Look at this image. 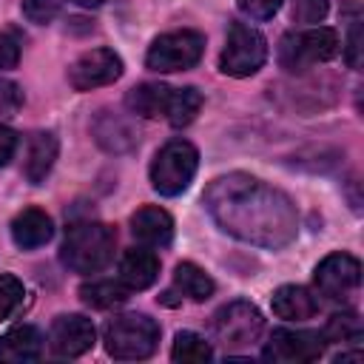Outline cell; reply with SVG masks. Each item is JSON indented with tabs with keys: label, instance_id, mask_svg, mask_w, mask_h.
Instances as JSON below:
<instances>
[{
	"label": "cell",
	"instance_id": "ac0fdd59",
	"mask_svg": "<svg viewBox=\"0 0 364 364\" xmlns=\"http://www.w3.org/2000/svg\"><path fill=\"white\" fill-rule=\"evenodd\" d=\"M57 151H60V142L51 131H40L31 136L28 142V154H26V165H23V173L31 185H40L51 168H54V159H57Z\"/></svg>",
	"mask_w": 364,
	"mask_h": 364
},
{
	"label": "cell",
	"instance_id": "5b68a950",
	"mask_svg": "<svg viewBox=\"0 0 364 364\" xmlns=\"http://www.w3.org/2000/svg\"><path fill=\"white\" fill-rule=\"evenodd\" d=\"M199 151L188 139L165 142L151 162V185L162 196H179L196 176Z\"/></svg>",
	"mask_w": 364,
	"mask_h": 364
},
{
	"label": "cell",
	"instance_id": "9c48e42d",
	"mask_svg": "<svg viewBox=\"0 0 364 364\" xmlns=\"http://www.w3.org/2000/svg\"><path fill=\"white\" fill-rule=\"evenodd\" d=\"M316 290L330 301H347L361 284V262L350 253H330L313 273Z\"/></svg>",
	"mask_w": 364,
	"mask_h": 364
},
{
	"label": "cell",
	"instance_id": "d6a6232c",
	"mask_svg": "<svg viewBox=\"0 0 364 364\" xmlns=\"http://www.w3.org/2000/svg\"><path fill=\"white\" fill-rule=\"evenodd\" d=\"M14 151H17V134L11 128L0 125V168L9 165V159L14 156Z\"/></svg>",
	"mask_w": 364,
	"mask_h": 364
},
{
	"label": "cell",
	"instance_id": "1f68e13d",
	"mask_svg": "<svg viewBox=\"0 0 364 364\" xmlns=\"http://www.w3.org/2000/svg\"><path fill=\"white\" fill-rule=\"evenodd\" d=\"M344 60H347L350 68H358L361 65V23L358 20L350 26L347 46H344Z\"/></svg>",
	"mask_w": 364,
	"mask_h": 364
},
{
	"label": "cell",
	"instance_id": "52a82bcc",
	"mask_svg": "<svg viewBox=\"0 0 364 364\" xmlns=\"http://www.w3.org/2000/svg\"><path fill=\"white\" fill-rule=\"evenodd\" d=\"M267 60V40L247 23H230L219 57V71L228 77H250Z\"/></svg>",
	"mask_w": 364,
	"mask_h": 364
},
{
	"label": "cell",
	"instance_id": "7c38bea8",
	"mask_svg": "<svg viewBox=\"0 0 364 364\" xmlns=\"http://www.w3.org/2000/svg\"><path fill=\"white\" fill-rule=\"evenodd\" d=\"M94 341H97V330H94L91 318H85L80 313H65L51 321L48 347L60 358H77V355L88 353L94 347Z\"/></svg>",
	"mask_w": 364,
	"mask_h": 364
},
{
	"label": "cell",
	"instance_id": "484cf974",
	"mask_svg": "<svg viewBox=\"0 0 364 364\" xmlns=\"http://www.w3.org/2000/svg\"><path fill=\"white\" fill-rule=\"evenodd\" d=\"M23 282L11 273H0V321L9 318L20 304H23Z\"/></svg>",
	"mask_w": 364,
	"mask_h": 364
},
{
	"label": "cell",
	"instance_id": "83f0119b",
	"mask_svg": "<svg viewBox=\"0 0 364 364\" xmlns=\"http://www.w3.org/2000/svg\"><path fill=\"white\" fill-rule=\"evenodd\" d=\"M330 0H293V20L304 26H316L327 17Z\"/></svg>",
	"mask_w": 364,
	"mask_h": 364
},
{
	"label": "cell",
	"instance_id": "3957f363",
	"mask_svg": "<svg viewBox=\"0 0 364 364\" xmlns=\"http://www.w3.org/2000/svg\"><path fill=\"white\" fill-rule=\"evenodd\" d=\"M105 353L117 361H139L154 355L159 344V324L145 313H122L108 318L102 330Z\"/></svg>",
	"mask_w": 364,
	"mask_h": 364
},
{
	"label": "cell",
	"instance_id": "603a6c76",
	"mask_svg": "<svg viewBox=\"0 0 364 364\" xmlns=\"http://www.w3.org/2000/svg\"><path fill=\"white\" fill-rule=\"evenodd\" d=\"M173 284H176V287L182 290V296H188L191 301H205V299L213 296V279H210L202 267H196L193 262L176 264V270H173Z\"/></svg>",
	"mask_w": 364,
	"mask_h": 364
},
{
	"label": "cell",
	"instance_id": "d4e9b609",
	"mask_svg": "<svg viewBox=\"0 0 364 364\" xmlns=\"http://www.w3.org/2000/svg\"><path fill=\"white\" fill-rule=\"evenodd\" d=\"M321 336H324V341H333V344H355L364 336V324L355 313H336L324 324Z\"/></svg>",
	"mask_w": 364,
	"mask_h": 364
},
{
	"label": "cell",
	"instance_id": "e575fe53",
	"mask_svg": "<svg viewBox=\"0 0 364 364\" xmlns=\"http://www.w3.org/2000/svg\"><path fill=\"white\" fill-rule=\"evenodd\" d=\"M74 3H77V6H85V9H97L102 0H74Z\"/></svg>",
	"mask_w": 364,
	"mask_h": 364
},
{
	"label": "cell",
	"instance_id": "4fadbf2b",
	"mask_svg": "<svg viewBox=\"0 0 364 364\" xmlns=\"http://www.w3.org/2000/svg\"><path fill=\"white\" fill-rule=\"evenodd\" d=\"M131 233L145 247H168L173 239V219L156 205H145L131 216Z\"/></svg>",
	"mask_w": 364,
	"mask_h": 364
},
{
	"label": "cell",
	"instance_id": "8992f818",
	"mask_svg": "<svg viewBox=\"0 0 364 364\" xmlns=\"http://www.w3.org/2000/svg\"><path fill=\"white\" fill-rule=\"evenodd\" d=\"M202 51H205V34H199L193 28L168 31L151 43V48L145 54V65L159 74L188 71L202 60Z\"/></svg>",
	"mask_w": 364,
	"mask_h": 364
},
{
	"label": "cell",
	"instance_id": "2e32d148",
	"mask_svg": "<svg viewBox=\"0 0 364 364\" xmlns=\"http://www.w3.org/2000/svg\"><path fill=\"white\" fill-rule=\"evenodd\" d=\"M159 276V259L145 247H131L119 259V282L128 290H145Z\"/></svg>",
	"mask_w": 364,
	"mask_h": 364
},
{
	"label": "cell",
	"instance_id": "7402d4cb",
	"mask_svg": "<svg viewBox=\"0 0 364 364\" xmlns=\"http://www.w3.org/2000/svg\"><path fill=\"white\" fill-rule=\"evenodd\" d=\"M199 108H202V94H199L193 85L171 88V100H168L165 117H168V122H171L173 128H185V125H191V122L196 119Z\"/></svg>",
	"mask_w": 364,
	"mask_h": 364
},
{
	"label": "cell",
	"instance_id": "44dd1931",
	"mask_svg": "<svg viewBox=\"0 0 364 364\" xmlns=\"http://www.w3.org/2000/svg\"><path fill=\"white\" fill-rule=\"evenodd\" d=\"M80 299L94 310H111L128 299V287L114 279H97L80 287Z\"/></svg>",
	"mask_w": 364,
	"mask_h": 364
},
{
	"label": "cell",
	"instance_id": "4dcf8cb0",
	"mask_svg": "<svg viewBox=\"0 0 364 364\" xmlns=\"http://www.w3.org/2000/svg\"><path fill=\"white\" fill-rule=\"evenodd\" d=\"M236 6L250 20H270L282 9V0H236Z\"/></svg>",
	"mask_w": 364,
	"mask_h": 364
},
{
	"label": "cell",
	"instance_id": "cb8c5ba5",
	"mask_svg": "<svg viewBox=\"0 0 364 364\" xmlns=\"http://www.w3.org/2000/svg\"><path fill=\"white\" fill-rule=\"evenodd\" d=\"M171 358L179 361V364H205V361L213 358V350H210V344H208L202 336H196V333H191V330H182V333H176V338H173Z\"/></svg>",
	"mask_w": 364,
	"mask_h": 364
},
{
	"label": "cell",
	"instance_id": "f1b7e54d",
	"mask_svg": "<svg viewBox=\"0 0 364 364\" xmlns=\"http://www.w3.org/2000/svg\"><path fill=\"white\" fill-rule=\"evenodd\" d=\"M63 9V0H23V14L28 17V23L46 26L51 23Z\"/></svg>",
	"mask_w": 364,
	"mask_h": 364
},
{
	"label": "cell",
	"instance_id": "8fae6325",
	"mask_svg": "<svg viewBox=\"0 0 364 364\" xmlns=\"http://www.w3.org/2000/svg\"><path fill=\"white\" fill-rule=\"evenodd\" d=\"M119 77H122V60L111 48H91L68 65V85L74 91H91L100 85H111Z\"/></svg>",
	"mask_w": 364,
	"mask_h": 364
},
{
	"label": "cell",
	"instance_id": "ba28073f",
	"mask_svg": "<svg viewBox=\"0 0 364 364\" xmlns=\"http://www.w3.org/2000/svg\"><path fill=\"white\" fill-rule=\"evenodd\" d=\"M262 330H264V318H262L259 307L250 301H242V299L219 307L213 316V333L228 350L250 347L253 341H259Z\"/></svg>",
	"mask_w": 364,
	"mask_h": 364
},
{
	"label": "cell",
	"instance_id": "9a60e30c",
	"mask_svg": "<svg viewBox=\"0 0 364 364\" xmlns=\"http://www.w3.org/2000/svg\"><path fill=\"white\" fill-rule=\"evenodd\" d=\"M54 233V225H51V216L40 208H26L14 216L11 222V239L17 247L23 250H34V247H43Z\"/></svg>",
	"mask_w": 364,
	"mask_h": 364
},
{
	"label": "cell",
	"instance_id": "277c9868",
	"mask_svg": "<svg viewBox=\"0 0 364 364\" xmlns=\"http://www.w3.org/2000/svg\"><path fill=\"white\" fill-rule=\"evenodd\" d=\"M341 51L336 28L310 26L304 31H290L279 43V65L290 74H301L316 63H327Z\"/></svg>",
	"mask_w": 364,
	"mask_h": 364
},
{
	"label": "cell",
	"instance_id": "4316f807",
	"mask_svg": "<svg viewBox=\"0 0 364 364\" xmlns=\"http://www.w3.org/2000/svg\"><path fill=\"white\" fill-rule=\"evenodd\" d=\"M23 54V31L9 26L0 31V68H17Z\"/></svg>",
	"mask_w": 364,
	"mask_h": 364
},
{
	"label": "cell",
	"instance_id": "5bb4252c",
	"mask_svg": "<svg viewBox=\"0 0 364 364\" xmlns=\"http://www.w3.org/2000/svg\"><path fill=\"white\" fill-rule=\"evenodd\" d=\"M43 355V333L31 324H17L0 336V361L23 364Z\"/></svg>",
	"mask_w": 364,
	"mask_h": 364
},
{
	"label": "cell",
	"instance_id": "836d02e7",
	"mask_svg": "<svg viewBox=\"0 0 364 364\" xmlns=\"http://www.w3.org/2000/svg\"><path fill=\"white\" fill-rule=\"evenodd\" d=\"M341 361H361V353H341V355H336V364H341Z\"/></svg>",
	"mask_w": 364,
	"mask_h": 364
},
{
	"label": "cell",
	"instance_id": "6da1fadb",
	"mask_svg": "<svg viewBox=\"0 0 364 364\" xmlns=\"http://www.w3.org/2000/svg\"><path fill=\"white\" fill-rule=\"evenodd\" d=\"M202 202L225 233L256 247L276 250L290 245L299 233V210L293 199L250 173H228L213 179Z\"/></svg>",
	"mask_w": 364,
	"mask_h": 364
},
{
	"label": "cell",
	"instance_id": "d6986e66",
	"mask_svg": "<svg viewBox=\"0 0 364 364\" xmlns=\"http://www.w3.org/2000/svg\"><path fill=\"white\" fill-rule=\"evenodd\" d=\"M168 100H171V85H162V82H142V85H134V88L125 94L128 111H131V114H139V117H145V119L165 117Z\"/></svg>",
	"mask_w": 364,
	"mask_h": 364
},
{
	"label": "cell",
	"instance_id": "f546056e",
	"mask_svg": "<svg viewBox=\"0 0 364 364\" xmlns=\"http://www.w3.org/2000/svg\"><path fill=\"white\" fill-rule=\"evenodd\" d=\"M20 105H23V91H20V85L11 82V80H6V77H0V117L17 114Z\"/></svg>",
	"mask_w": 364,
	"mask_h": 364
},
{
	"label": "cell",
	"instance_id": "ffe728a7",
	"mask_svg": "<svg viewBox=\"0 0 364 364\" xmlns=\"http://www.w3.org/2000/svg\"><path fill=\"white\" fill-rule=\"evenodd\" d=\"M94 136L111 154H125L136 145V131L128 125V119H122L117 114H102L94 122Z\"/></svg>",
	"mask_w": 364,
	"mask_h": 364
},
{
	"label": "cell",
	"instance_id": "e0dca14e",
	"mask_svg": "<svg viewBox=\"0 0 364 364\" xmlns=\"http://www.w3.org/2000/svg\"><path fill=\"white\" fill-rule=\"evenodd\" d=\"M270 307H273V313H276L279 318H284V321H307V318L316 316L318 301H316V296H313L307 287H301V284H282V287L273 293Z\"/></svg>",
	"mask_w": 364,
	"mask_h": 364
},
{
	"label": "cell",
	"instance_id": "30bf717a",
	"mask_svg": "<svg viewBox=\"0 0 364 364\" xmlns=\"http://www.w3.org/2000/svg\"><path fill=\"white\" fill-rule=\"evenodd\" d=\"M324 336L313 330H273L270 341L262 350V358L276 361V364H307L321 358L324 353Z\"/></svg>",
	"mask_w": 364,
	"mask_h": 364
},
{
	"label": "cell",
	"instance_id": "7a4b0ae2",
	"mask_svg": "<svg viewBox=\"0 0 364 364\" xmlns=\"http://www.w3.org/2000/svg\"><path fill=\"white\" fill-rule=\"evenodd\" d=\"M117 233L102 222H80L71 225L60 250V259L74 273H97L114 259Z\"/></svg>",
	"mask_w": 364,
	"mask_h": 364
}]
</instances>
